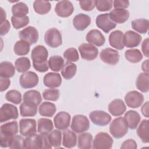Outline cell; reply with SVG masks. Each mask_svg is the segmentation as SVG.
Masks as SVG:
<instances>
[{
	"mask_svg": "<svg viewBox=\"0 0 149 149\" xmlns=\"http://www.w3.org/2000/svg\"><path fill=\"white\" fill-rule=\"evenodd\" d=\"M52 146L48 138V134H33L25 139V148H51Z\"/></svg>",
	"mask_w": 149,
	"mask_h": 149,
	"instance_id": "obj_1",
	"label": "cell"
},
{
	"mask_svg": "<svg viewBox=\"0 0 149 149\" xmlns=\"http://www.w3.org/2000/svg\"><path fill=\"white\" fill-rule=\"evenodd\" d=\"M128 132V126L123 117L114 119L110 124L109 132L115 139L123 137Z\"/></svg>",
	"mask_w": 149,
	"mask_h": 149,
	"instance_id": "obj_2",
	"label": "cell"
},
{
	"mask_svg": "<svg viewBox=\"0 0 149 149\" xmlns=\"http://www.w3.org/2000/svg\"><path fill=\"white\" fill-rule=\"evenodd\" d=\"M113 140L111 136L105 132L98 133L93 140V148L110 149L112 147Z\"/></svg>",
	"mask_w": 149,
	"mask_h": 149,
	"instance_id": "obj_3",
	"label": "cell"
},
{
	"mask_svg": "<svg viewBox=\"0 0 149 149\" xmlns=\"http://www.w3.org/2000/svg\"><path fill=\"white\" fill-rule=\"evenodd\" d=\"M44 41L47 45L51 48H57L62 44V35L56 28L48 29L45 33Z\"/></svg>",
	"mask_w": 149,
	"mask_h": 149,
	"instance_id": "obj_4",
	"label": "cell"
},
{
	"mask_svg": "<svg viewBox=\"0 0 149 149\" xmlns=\"http://www.w3.org/2000/svg\"><path fill=\"white\" fill-rule=\"evenodd\" d=\"M70 127L76 133H84L90 128V122L87 116L76 115L73 117Z\"/></svg>",
	"mask_w": 149,
	"mask_h": 149,
	"instance_id": "obj_5",
	"label": "cell"
},
{
	"mask_svg": "<svg viewBox=\"0 0 149 149\" xmlns=\"http://www.w3.org/2000/svg\"><path fill=\"white\" fill-rule=\"evenodd\" d=\"M19 116L18 110L14 105L5 103L0 109V122L3 123L10 119H16Z\"/></svg>",
	"mask_w": 149,
	"mask_h": 149,
	"instance_id": "obj_6",
	"label": "cell"
},
{
	"mask_svg": "<svg viewBox=\"0 0 149 149\" xmlns=\"http://www.w3.org/2000/svg\"><path fill=\"white\" fill-rule=\"evenodd\" d=\"M78 49L81 58L87 61H93L96 59L98 54L97 48L89 43L80 44Z\"/></svg>",
	"mask_w": 149,
	"mask_h": 149,
	"instance_id": "obj_7",
	"label": "cell"
},
{
	"mask_svg": "<svg viewBox=\"0 0 149 149\" xmlns=\"http://www.w3.org/2000/svg\"><path fill=\"white\" fill-rule=\"evenodd\" d=\"M39 81L38 75L31 71L23 73L19 78V83L23 88H31L36 87Z\"/></svg>",
	"mask_w": 149,
	"mask_h": 149,
	"instance_id": "obj_8",
	"label": "cell"
},
{
	"mask_svg": "<svg viewBox=\"0 0 149 149\" xmlns=\"http://www.w3.org/2000/svg\"><path fill=\"white\" fill-rule=\"evenodd\" d=\"M91 121L95 125L105 126L109 124L111 120V116L106 112L101 110L92 111L89 114Z\"/></svg>",
	"mask_w": 149,
	"mask_h": 149,
	"instance_id": "obj_9",
	"label": "cell"
},
{
	"mask_svg": "<svg viewBox=\"0 0 149 149\" xmlns=\"http://www.w3.org/2000/svg\"><path fill=\"white\" fill-rule=\"evenodd\" d=\"M95 23L98 28H100L106 33H109L116 26V24L110 19L109 13H103L98 15L95 19Z\"/></svg>",
	"mask_w": 149,
	"mask_h": 149,
	"instance_id": "obj_10",
	"label": "cell"
},
{
	"mask_svg": "<svg viewBox=\"0 0 149 149\" xmlns=\"http://www.w3.org/2000/svg\"><path fill=\"white\" fill-rule=\"evenodd\" d=\"M125 101L127 107L132 108H137L143 103L144 96L139 91L133 90L125 95Z\"/></svg>",
	"mask_w": 149,
	"mask_h": 149,
	"instance_id": "obj_11",
	"label": "cell"
},
{
	"mask_svg": "<svg viewBox=\"0 0 149 149\" xmlns=\"http://www.w3.org/2000/svg\"><path fill=\"white\" fill-rule=\"evenodd\" d=\"M37 123L34 119H22L19 122V132L23 136H29L37 132Z\"/></svg>",
	"mask_w": 149,
	"mask_h": 149,
	"instance_id": "obj_12",
	"label": "cell"
},
{
	"mask_svg": "<svg viewBox=\"0 0 149 149\" xmlns=\"http://www.w3.org/2000/svg\"><path fill=\"white\" fill-rule=\"evenodd\" d=\"M19 36L21 40L25 41L30 45H32L37 42L39 34L34 27L28 26L19 32Z\"/></svg>",
	"mask_w": 149,
	"mask_h": 149,
	"instance_id": "obj_13",
	"label": "cell"
},
{
	"mask_svg": "<svg viewBox=\"0 0 149 149\" xmlns=\"http://www.w3.org/2000/svg\"><path fill=\"white\" fill-rule=\"evenodd\" d=\"M100 58L103 62L111 65L117 64L119 61L118 52L111 48L102 49L100 54Z\"/></svg>",
	"mask_w": 149,
	"mask_h": 149,
	"instance_id": "obj_14",
	"label": "cell"
},
{
	"mask_svg": "<svg viewBox=\"0 0 149 149\" xmlns=\"http://www.w3.org/2000/svg\"><path fill=\"white\" fill-rule=\"evenodd\" d=\"M74 11L73 3L67 0L59 1L55 6V12L57 15L61 17H67L70 16Z\"/></svg>",
	"mask_w": 149,
	"mask_h": 149,
	"instance_id": "obj_15",
	"label": "cell"
},
{
	"mask_svg": "<svg viewBox=\"0 0 149 149\" xmlns=\"http://www.w3.org/2000/svg\"><path fill=\"white\" fill-rule=\"evenodd\" d=\"M48 52L47 48L41 45L36 46L31 51V58L34 63H42L47 62Z\"/></svg>",
	"mask_w": 149,
	"mask_h": 149,
	"instance_id": "obj_16",
	"label": "cell"
},
{
	"mask_svg": "<svg viewBox=\"0 0 149 149\" xmlns=\"http://www.w3.org/2000/svg\"><path fill=\"white\" fill-rule=\"evenodd\" d=\"M142 40L141 36L132 30L127 31L123 37V43L127 48H134L140 45Z\"/></svg>",
	"mask_w": 149,
	"mask_h": 149,
	"instance_id": "obj_17",
	"label": "cell"
},
{
	"mask_svg": "<svg viewBox=\"0 0 149 149\" xmlns=\"http://www.w3.org/2000/svg\"><path fill=\"white\" fill-rule=\"evenodd\" d=\"M55 126L61 130H66L70 126V115L69 113L62 111L58 112L54 118Z\"/></svg>",
	"mask_w": 149,
	"mask_h": 149,
	"instance_id": "obj_18",
	"label": "cell"
},
{
	"mask_svg": "<svg viewBox=\"0 0 149 149\" xmlns=\"http://www.w3.org/2000/svg\"><path fill=\"white\" fill-rule=\"evenodd\" d=\"M86 40L88 43L97 47L103 45L105 42L104 36L97 29H93L89 31L86 34Z\"/></svg>",
	"mask_w": 149,
	"mask_h": 149,
	"instance_id": "obj_19",
	"label": "cell"
},
{
	"mask_svg": "<svg viewBox=\"0 0 149 149\" xmlns=\"http://www.w3.org/2000/svg\"><path fill=\"white\" fill-rule=\"evenodd\" d=\"M126 110V107L122 100L115 99L108 105V111L113 116H119L123 115Z\"/></svg>",
	"mask_w": 149,
	"mask_h": 149,
	"instance_id": "obj_20",
	"label": "cell"
},
{
	"mask_svg": "<svg viewBox=\"0 0 149 149\" xmlns=\"http://www.w3.org/2000/svg\"><path fill=\"white\" fill-rule=\"evenodd\" d=\"M62 77L58 73L49 72L47 73L43 79V83L45 86L54 88L59 87L62 83Z\"/></svg>",
	"mask_w": 149,
	"mask_h": 149,
	"instance_id": "obj_21",
	"label": "cell"
},
{
	"mask_svg": "<svg viewBox=\"0 0 149 149\" xmlns=\"http://www.w3.org/2000/svg\"><path fill=\"white\" fill-rule=\"evenodd\" d=\"M129 12L126 9H114L109 13V16L114 23L122 24L129 17Z\"/></svg>",
	"mask_w": 149,
	"mask_h": 149,
	"instance_id": "obj_22",
	"label": "cell"
},
{
	"mask_svg": "<svg viewBox=\"0 0 149 149\" xmlns=\"http://www.w3.org/2000/svg\"><path fill=\"white\" fill-rule=\"evenodd\" d=\"M91 23L90 17L86 14L79 13L76 15L73 19L74 27L79 31H83Z\"/></svg>",
	"mask_w": 149,
	"mask_h": 149,
	"instance_id": "obj_23",
	"label": "cell"
},
{
	"mask_svg": "<svg viewBox=\"0 0 149 149\" xmlns=\"http://www.w3.org/2000/svg\"><path fill=\"white\" fill-rule=\"evenodd\" d=\"M123 33L120 30H115L109 36V42L110 45L118 50H122L125 46L123 43Z\"/></svg>",
	"mask_w": 149,
	"mask_h": 149,
	"instance_id": "obj_24",
	"label": "cell"
},
{
	"mask_svg": "<svg viewBox=\"0 0 149 149\" xmlns=\"http://www.w3.org/2000/svg\"><path fill=\"white\" fill-rule=\"evenodd\" d=\"M18 133V123L16 121L5 123L1 126V136L13 137Z\"/></svg>",
	"mask_w": 149,
	"mask_h": 149,
	"instance_id": "obj_25",
	"label": "cell"
},
{
	"mask_svg": "<svg viewBox=\"0 0 149 149\" xmlns=\"http://www.w3.org/2000/svg\"><path fill=\"white\" fill-rule=\"evenodd\" d=\"M124 119L126 120L128 127L130 129H135L140 122L141 116L137 112L130 110L126 112Z\"/></svg>",
	"mask_w": 149,
	"mask_h": 149,
	"instance_id": "obj_26",
	"label": "cell"
},
{
	"mask_svg": "<svg viewBox=\"0 0 149 149\" xmlns=\"http://www.w3.org/2000/svg\"><path fill=\"white\" fill-rule=\"evenodd\" d=\"M23 102L34 104L37 106L42 102L40 93L36 90H30L26 91L23 94Z\"/></svg>",
	"mask_w": 149,
	"mask_h": 149,
	"instance_id": "obj_27",
	"label": "cell"
},
{
	"mask_svg": "<svg viewBox=\"0 0 149 149\" xmlns=\"http://www.w3.org/2000/svg\"><path fill=\"white\" fill-rule=\"evenodd\" d=\"M62 145L63 147L71 148L76 146L77 144V136L74 132L69 129L65 130L63 132Z\"/></svg>",
	"mask_w": 149,
	"mask_h": 149,
	"instance_id": "obj_28",
	"label": "cell"
},
{
	"mask_svg": "<svg viewBox=\"0 0 149 149\" xmlns=\"http://www.w3.org/2000/svg\"><path fill=\"white\" fill-rule=\"evenodd\" d=\"M137 88L143 93H147L149 90V74L147 73H140L136 79Z\"/></svg>",
	"mask_w": 149,
	"mask_h": 149,
	"instance_id": "obj_29",
	"label": "cell"
},
{
	"mask_svg": "<svg viewBox=\"0 0 149 149\" xmlns=\"http://www.w3.org/2000/svg\"><path fill=\"white\" fill-rule=\"evenodd\" d=\"M56 111L55 105L50 102H43L38 108V112L41 116L52 117Z\"/></svg>",
	"mask_w": 149,
	"mask_h": 149,
	"instance_id": "obj_30",
	"label": "cell"
},
{
	"mask_svg": "<svg viewBox=\"0 0 149 149\" xmlns=\"http://www.w3.org/2000/svg\"><path fill=\"white\" fill-rule=\"evenodd\" d=\"M37 105L34 104L23 102L20 105V113L22 116H34L37 113Z\"/></svg>",
	"mask_w": 149,
	"mask_h": 149,
	"instance_id": "obj_31",
	"label": "cell"
},
{
	"mask_svg": "<svg viewBox=\"0 0 149 149\" xmlns=\"http://www.w3.org/2000/svg\"><path fill=\"white\" fill-rule=\"evenodd\" d=\"M148 126L149 120L148 119H143L137 129V136L144 143L149 142Z\"/></svg>",
	"mask_w": 149,
	"mask_h": 149,
	"instance_id": "obj_32",
	"label": "cell"
},
{
	"mask_svg": "<svg viewBox=\"0 0 149 149\" xmlns=\"http://www.w3.org/2000/svg\"><path fill=\"white\" fill-rule=\"evenodd\" d=\"M54 128L52 120L47 118H40L38 120L37 131L40 134H48Z\"/></svg>",
	"mask_w": 149,
	"mask_h": 149,
	"instance_id": "obj_33",
	"label": "cell"
},
{
	"mask_svg": "<svg viewBox=\"0 0 149 149\" xmlns=\"http://www.w3.org/2000/svg\"><path fill=\"white\" fill-rule=\"evenodd\" d=\"M15 68L13 65L8 61H3L0 63V76L1 77L10 78L14 76Z\"/></svg>",
	"mask_w": 149,
	"mask_h": 149,
	"instance_id": "obj_34",
	"label": "cell"
},
{
	"mask_svg": "<svg viewBox=\"0 0 149 149\" xmlns=\"http://www.w3.org/2000/svg\"><path fill=\"white\" fill-rule=\"evenodd\" d=\"M132 27L133 30L141 34H146L149 28V21L146 19H139L132 20Z\"/></svg>",
	"mask_w": 149,
	"mask_h": 149,
	"instance_id": "obj_35",
	"label": "cell"
},
{
	"mask_svg": "<svg viewBox=\"0 0 149 149\" xmlns=\"http://www.w3.org/2000/svg\"><path fill=\"white\" fill-rule=\"evenodd\" d=\"M77 66L74 63L68 61L61 69V74L65 79L69 80L75 76Z\"/></svg>",
	"mask_w": 149,
	"mask_h": 149,
	"instance_id": "obj_36",
	"label": "cell"
},
{
	"mask_svg": "<svg viewBox=\"0 0 149 149\" xmlns=\"http://www.w3.org/2000/svg\"><path fill=\"white\" fill-rule=\"evenodd\" d=\"M93 136L90 133H83L78 136L77 147L80 149H90L92 146Z\"/></svg>",
	"mask_w": 149,
	"mask_h": 149,
	"instance_id": "obj_37",
	"label": "cell"
},
{
	"mask_svg": "<svg viewBox=\"0 0 149 149\" xmlns=\"http://www.w3.org/2000/svg\"><path fill=\"white\" fill-rule=\"evenodd\" d=\"M33 8L37 13L39 15H45L50 11L51 5L49 1L37 0L33 3Z\"/></svg>",
	"mask_w": 149,
	"mask_h": 149,
	"instance_id": "obj_38",
	"label": "cell"
},
{
	"mask_svg": "<svg viewBox=\"0 0 149 149\" xmlns=\"http://www.w3.org/2000/svg\"><path fill=\"white\" fill-rule=\"evenodd\" d=\"M50 69L54 72H59L64 65V59L59 55H54L49 58L48 61Z\"/></svg>",
	"mask_w": 149,
	"mask_h": 149,
	"instance_id": "obj_39",
	"label": "cell"
},
{
	"mask_svg": "<svg viewBox=\"0 0 149 149\" xmlns=\"http://www.w3.org/2000/svg\"><path fill=\"white\" fill-rule=\"evenodd\" d=\"M12 13L15 17H24L28 14L29 8L26 3L22 2H19L12 6Z\"/></svg>",
	"mask_w": 149,
	"mask_h": 149,
	"instance_id": "obj_40",
	"label": "cell"
},
{
	"mask_svg": "<svg viewBox=\"0 0 149 149\" xmlns=\"http://www.w3.org/2000/svg\"><path fill=\"white\" fill-rule=\"evenodd\" d=\"M30 49V45L26 41L20 40L16 42L13 47V51L15 54L19 56L27 55Z\"/></svg>",
	"mask_w": 149,
	"mask_h": 149,
	"instance_id": "obj_41",
	"label": "cell"
},
{
	"mask_svg": "<svg viewBox=\"0 0 149 149\" xmlns=\"http://www.w3.org/2000/svg\"><path fill=\"white\" fill-rule=\"evenodd\" d=\"M15 66L18 72L25 73L27 72L31 67L30 61L27 57L19 58L15 62Z\"/></svg>",
	"mask_w": 149,
	"mask_h": 149,
	"instance_id": "obj_42",
	"label": "cell"
},
{
	"mask_svg": "<svg viewBox=\"0 0 149 149\" xmlns=\"http://www.w3.org/2000/svg\"><path fill=\"white\" fill-rule=\"evenodd\" d=\"M126 59L130 62L136 63L143 59V55L138 49H127L125 52Z\"/></svg>",
	"mask_w": 149,
	"mask_h": 149,
	"instance_id": "obj_43",
	"label": "cell"
},
{
	"mask_svg": "<svg viewBox=\"0 0 149 149\" xmlns=\"http://www.w3.org/2000/svg\"><path fill=\"white\" fill-rule=\"evenodd\" d=\"M48 138L51 146L55 148H58L61 145L62 133L60 130H54L48 134Z\"/></svg>",
	"mask_w": 149,
	"mask_h": 149,
	"instance_id": "obj_44",
	"label": "cell"
},
{
	"mask_svg": "<svg viewBox=\"0 0 149 149\" xmlns=\"http://www.w3.org/2000/svg\"><path fill=\"white\" fill-rule=\"evenodd\" d=\"M30 19L27 16L24 17H15L12 16L11 17V22L13 27L15 29H19L23 28L29 23Z\"/></svg>",
	"mask_w": 149,
	"mask_h": 149,
	"instance_id": "obj_45",
	"label": "cell"
},
{
	"mask_svg": "<svg viewBox=\"0 0 149 149\" xmlns=\"http://www.w3.org/2000/svg\"><path fill=\"white\" fill-rule=\"evenodd\" d=\"M5 98L8 101L15 104H19L22 102L21 93L16 90H10L5 94Z\"/></svg>",
	"mask_w": 149,
	"mask_h": 149,
	"instance_id": "obj_46",
	"label": "cell"
},
{
	"mask_svg": "<svg viewBox=\"0 0 149 149\" xmlns=\"http://www.w3.org/2000/svg\"><path fill=\"white\" fill-rule=\"evenodd\" d=\"M60 96L59 90L54 88H49L45 90L42 93V97L44 100L48 101H56Z\"/></svg>",
	"mask_w": 149,
	"mask_h": 149,
	"instance_id": "obj_47",
	"label": "cell"
},
{
	"mask_svg": "<svg viewBox=\"0 0 149 149\" xmlns=\"http://www.w3.org/2000/svg\"><path fill=\"white\" fill-rule=\"evenodd\" d=\"M63 57L68 62H77L79 59L78 51L74 48H69L63 52Z\"/></svg>",
	"mask_w": 149,
	"mask_h": 149,
	"instance_id": "obj_48",
	"label": "cell"
},
{
	"mask_svg": "<svg viewBox=\"0 0 149 149\" xmlns=\"http://www.w3.org/2000/svg\"><path fill=\"white\" fill-rule=\"evenodd\" d=\"M113 1L112 0H98L95 1V6L100 12L110 10L112 8Z\"/></svg>",
	"mask_w": 149,
	"mask_h": 149,
	"instance_id": "obj_49",
	"label": "cell"
},
{
	"mask_svg": "<svg viewBox=\"0 0 149 149\" xmlns=\"http://www.w3.org/2000/svg\"><path fill=\"white\" fill-rule=\"evenodd\" d=\"M11 149L25 148V139L21 136L15 135L9 147Z\"/></svg>",
	"mask_w": 149,
	"mask_h": 149,
	"instance_id": "obj_50",
	"label": "cell"
},
{
	"mask_svg": "<svg viewBox=\"0 0 149 149\" xmlns=\"http://www.w3.org/2000/svg\"><path fill=\"white\" fill-rule=\"evenodd\" d=\"M80 8L85 11H91L95 6V1H79Z\"/></svg>",
	"mask_w": 149,
	"mask_h": 149,
	"instance_id": "obj_51",
	"label": "cell"
},
{
	"mask_svg": "<svg viewBox=\"0 0 149 149\" xmlns=\"http://www.w3.org/2000/svg\"><path fill=\"white\" fill-rule=\"evenodd\" d=\"M137 145L136 142L133 139H127L123 141L120 146L122 149H136Z\"/></svg>",
	"mask_w": 149,
	"mask_h": 149,
	"instance_id": "obj_52",
	"label": "cell"
},
{
	"mask_svg": "<svg viewBox=\"0 0 149 149\" xmlns=\"http://www.w3.org/2000/svg\"><path fill=\"white\" fill-rule=\"evenodd\" d=\"M10 28V24L8 20H5L0 22V35L4 36L6 34Z\"/></svg>",
	"mask_w": 149,
	"mask_h": 149,
	"instance_id": "obj_53",
	"label": "cell"
},
{
	"mask_svg": "<svg viewBox=\"0 0 149 149\" xmlns=\"http://www.w3.org/2000/svg\"><path fill=\"white\" fill-rule=\"evenodd\" d=\"M115 9H125L129 7V1L127 0H115L113 2Z\"/></svg>",
	"mask_w": 149,
	"mask_h": 149,
	"instance_id": "obj_54",
	"label": "cell"
},
{
	"mask_svg": "<svg viewBox=\"0 0 149 149\" xmlns=\"http://www.w3.org/2000/svg\"><path fill=\"white\" fill-rule=\"evenodd\" d=\"M33 66L35 70L39 72H45L49 69L48 63L47 62L42 63H33Z\"/></svg>",
	"mask_w": 149,
	"mask_h": 149,
	"instance_id": "obj_55",
	"label": "cell"
},
{
	"mask_svg": "<svg viewBox=\"0 0 149 149\" xmlns=\"http://www.w3.org/2000/svg\"><path fill=\"white\" fill-rule=\"evenodd\" d=\"M0 82H1L0 90H1V92L4 91L6 90H7L8 88L10 85V80L8 78L1 77Z\"/></svg>",
	"mask_w": 149,
	"mask_h": 149,
	"instance_id": "obj_56",
	"label": "cell"
},
{
	"mask_svg": "<svg viewBox=\"0 0 149 149\" xmlns=\"http://www.w3.org/2000/svg\"><path fill=\"white\" fill-rule=\"evenodd\" d=\"M141 50L143 51V54L147 58L149 57L148 54V38H146L141 44Z\"/></svg>",
	"mask_w": 149,
	"mask_h": 149,
	"instance_id": "obj_57",
	"label": "cell"
},
{
	"mask_svg": "<svg viewBox=\"0 0 149 149\" xmlns=\"http://www.w3.org/2000/svg\"><path fill=\"white\" fill-rule=\"evenodd\" d=\"M148 101H147L141 107V111L142 114L146 116V118L149 117V114H148Z\"/></svg>",
	"mask_w": 149,
	"mask_h": 149,
	"instance_id": "obj_58",
	"label": "cell"
},
{
	"mask_svg": "<svg viewBox=\"0 0 149 149\" xmlns=\"http://www.w3.org/2000/svg\"><path fill=\"white\" fill-rule=\"evenodd\" d=\"M142 70L144 72L148 73V60L147 59L145 61H144L141 65Z\"/></svg>",
	"mask_w": 149,
	"mask_h": 149,
	"instance_id": "obj_59",
	"label": "cell"
},
{
	"mask_svg": "<svg viewBox=\"0 0 149 149\" xmlns=\"http://www.w3.org/2000/svg\"><path fill=\"white\" fill-rule=\"evenodd\" d=\"M0 9H1V21H0L1 22L6 20V15L5 11L3 10V9L2 7L0 8Z\"/></svg>",
	"mask_w": 149,
	"mask_h": 149,
	"instance_id": "obj_60",
	"label": "cell"
}]
</instances>
